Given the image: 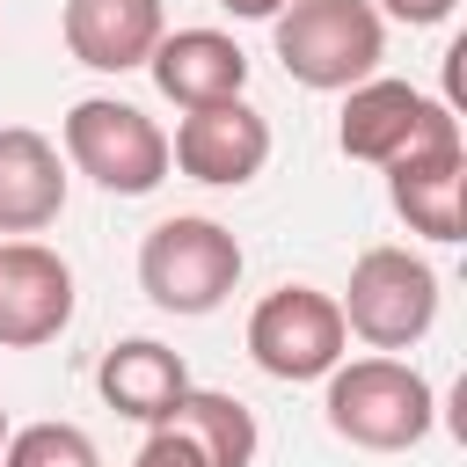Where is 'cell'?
Returning <instances> with one entry per match:
<instances>
[{
  "label": "cell",
  "mask_w": 467,
  "mask_h": 467,
  "mask_svg": "<svg viewBox=\"0 0 467 467\" xmlns=\"http://www.w3.org/2000/svg\"><path fill=\"white\" fill-rule=\"evenodd\" d=\"M277 66L314 95H350L387 58V22L372 0H285L270 15Z\"/></svg>",
  "instance_id": "cell-1"
},
{
  "label": "cell",
  "mask_w": 467,
  "mask_h": 467,
  "mask_svg": "<svg viewBox=\"0 0 467 467\" xmlns=\"http://www.w3.org/2000/svg\"><path fill=\"white\" fill-rule=\"evenodd\" d=\"M321 416L343 445L358 452H409L431 438L438 423V394L416 365L401 358H350L328 372V394H321Z\"/></svg>",
  "instance_id": "cell-2"
},
{
  "label": "cell",
  "mask_w": 467,
  "mask_h": 467,
  "mask_svg": "<svg viewBox=\"0 0 467 467\" xmlns=\"http://www.w3.org/2000/svg\"><path fill=\"white\" fill-rule=\"evenodd\" d=\"M66 139V168L88 175L95 190L109 197H146L168 182V131L139 109V102H117V95H80L58 124Z\"/></svg>",
  "instance_id": "cell-3"
},
{
  "label": "cell",
  "mask_w": 467,
  "mask_h": 467,
  "mask_svg": "<svg viewBox=\"0 0 467 467\" xmlns=\"http://www.w3.org/2000/svg\"><path fill=\"white\" fill-rule=\"evenodd\" d=\"M234 285H241V241L204 212H175L139 241V292L161 314H212L226 306Z\"/></svg>",
  "instance_id": "cell-4"
},
{
  "label": "cell",
  "mask_w": 467,
  "mask_h": 467,
  "mask_svg": "<svg viewBox=\"0 0 467 467\" xmlns=\"http://www.w3.org/2000/svg\"><path fill=\"white\" fill-rule=\"evenodd\" d=\"M343 328L372 350H409L438 321V270L416 248H365L350 263V285L336 299Z\"/></svg>",
  "instance_id": "cell-5"
},
{
  "label": "cell",
  "mask_w": 467,
  "mask_h": 467,
  "mask_svg": "<svg viewBox=\"0 0 467 467\" xmlns=\"http://www.w3.org/2000/svg\"><path fill=\"white\" fill-rule=\"evenodd\" d=\"M343 343H350V328H343L336 299L314 292V285H277V292H263L255 314H248V358H255L270 379H285V387L328 379V372L343 365Z\"/></svg>",
  "instance_id": "cell-6"
},
{
  "label": "cell",
  "mask_w": 467,
  "mask_h": 467,
  "mask_svg": "<svg viewBox=\"0 0 467 467\" xmlns=\"http://www.w3.org/2000/svg\"><path fill=\"white\" fill-rule=\"evenodd\" d=\"M445 131H460V117L445 109V102H431L423 88H409V80H358L350 95H343V117H336V146H343V161H365V168H394L401 153H416V146H431V139H445Z\"/></svg>",
  "instance_id": "cell-7"
},
{
  "label": "cell",
  "mask_w": 467,
  "mask_h": 467,
  "mask_svg": "<svg viewBox=\"0 0 467 467\" xmlns=\"http://www.w3.org/2000/svg\"><path fill=\"white\" fill-rule=\"evenodd\" d=\"M263 161H270V117L248 109V95L212 102V109H182V124L168 139V168H182L190 182H212V190L255 182Z\"/></svg>",
  "instance_id": "cell-8"
},
{
  "label": "cell",
  "mask_w": 467,
  "mask_h": 467,
  "mask_svg": "<svg viewBox=\"0 0 467 467\" xmlns=\"http://www.w3.org/2000/svg\"><path fill=\"white\" fill-rule=\"evenodd\" d=\"M73 321V263L44 241H0V350H36Z\"/></svg>",
  "instance_id": "cell-9"
},
{
  "label": "cell",
  "mask_w": 467,
  "mask_h": 467,
  "mask_svg": "<svg viewBox=\"0 0 467 467\" xmlns=\"http://www.w3.org/2000/svg\"><path fill=\"white\" fill-rule=\"evenodd\" d=\"M146 73L175 109H212V102H234L248 88V51L226 29H168L153 44Z\"/></svg>",
  "instance_id": "cell-10"
},
{
  "label": "cell",
  "mask_w": 467,
  "mask_h": 467,
  "mask_svg": "<svg viewBox=\"0 0 467 467\" xmlns=\"http://www.w3.org/2000/svg\"><path fill=\"white\" fill-rule=\"evenodd\" d=\"M168 36L161 0H66V51L88 73H131Z\"/></svg>",
  "instance_id": "cell-11"
},
{
  "label": "cell",
  "mask_w": 467,
  "mask_h": 467,
  "mask_svg": "<svg viewBox=\"0 0 467 467\" xmlns=\"http://www.w3.org/2000/svg\"><path fill=\"white\" fill-rule=\"evenodd\" d=\"M460 175H467L460 131H445V139H431V146H416V153H401V161L387 168V197H394V212L409 219V234H423V241H460Z\"/></svg>",
  "instance_id": "cell-12"
},
{
  "label": "cell",
  "mask_w": 467,
  "mask_h": 467,
  "mask_svg": "<svg viewBox=\"0 0 467 467\" xmlns=\"http://www.w3.org/2000/svg\"><path fill=\"white\" fill-rule=\"evenodd\" d=\"M58 212H66V153L29 124H0V234H44Z\"/></svg>",
  "instance_id": "cell-13"
},
{
  "label": "cell",
  "mask_w": 467,
  "mask_h": 467,
  "mask_svg": "<svg viewBox=\"0 0 467 467\" xmlns=\"http://www.w3.org/2000/svg\"><path fill=\"white\" fill-rule=\"evenodd\" d=\"M95 387H102V401H109L117 416H131V423L153 431V423L190 394V365H182V350H168V343H153V336H131V343H117V350H102Z\"/></svg>",
  "instance_id": "cell-14"
},
{
  "label": "cell",
  "mask_w": 467,
  "mask_h": 467,
  "mask_svg": "<svg viewBox=\"0 0 467 467\" xmlns=\"http://www.w3.org/2000/svg\"><path fill=\"white\" fill-rule=\"evenodd\" d=\"M153 431H168L197 467H255V416H248V401H234V394H219V387H190Z\"/></svg>",
  "instance_id": "cell-15"
},
{
  "label": "cell",
  "mask_w": 467,
  "mask_h": 467,
  "mask_svg": "<svg viewBox=\"0 0 467 467\" xmlns=\"http://www.w3.org/2000/svg\"><path fill=\"white\" fill-rule=\"evenodd\" d=\"M0 467H102V452L80 423H22L7 431Z\"/></svg>",
  "instance_id": "cell-16"
},
{
  "label": "cell",
  "mask_w": 467,
  "mask_h": 467,
  "mask_svg": "<svg viewBox=\"0 0 467 467\" xmlns=\"http://www.w3.org/2000/svg\"><path fill=\"white\" fill-rule=\"evenodd\" d=\"M372 7H379V22L394 15V22H409V29H431V22H445L460 0H372Z\"/></svg>",
  "instance_id": "cell-17"
},
{
  "label": "cell",
  "mask_w": 467,
  "mask_h": 467,
  "mask_svg": "<svg viewBox=\"0 0 467 467\" xmlns=\"http://www.w3.org/2000/svg\"><path fill=\"white\" fill-rule=\"evenodd\" d=\"M131 467H197V460H190L168 431H146V445H139V460H131Z\"/></svg>",
  "instance_id": "cell-18"
},
{
  "label": "cell",
  "mask_w": 467,
  "mask_h": 467,
  "mask_svg": "<svg viewBox=\"0 0 467 467\" xmlns=\"http://www.w3.org/2000/svg\"><path fill=\"white\" fill-rule=\"evenodd\" d=\"M219 7H226V15H241V22H270L285 0H219Z\"/></svg>",
  "instance_id": "cell-19"
},
{
  "label": "cell",
  "mask_w": 467,
  "mask_h": 467,
  "mask_svg": "<svg viewBox=\"0 0 467 467\" xmlns=\"http://www.w3.org/2000/svg\"><path fill=\"white\" fill-rule=\"evenodd\" d=\"M0 445H7V409H0Z\"/></svg>",
  "instance_id": "cell-20"
}]
</instances>
